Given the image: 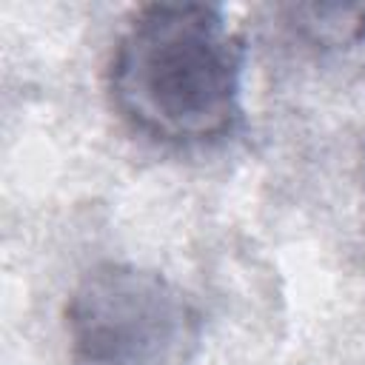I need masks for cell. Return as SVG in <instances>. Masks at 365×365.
<instances>
[{
  "mask_svg": "<svg viewBox=\"0 0 365 365\" xmlns=\"http://www.w3.org/2000/svg\"><path fill=\"white\" fill-rule=\"evenodd\" d=\"M66 339L71 365H191L202 314L165 274L103 262L66 302Z\"/></svg>",
  "mask_w": 365,
  "mask_h": 365,
  "instance_id": "obj_2",
  "label": "cell"
},
{
  "mask_svg": "<svg viewBox=\"0 0 365 365\" xmlns=\"http://www.w3.org/2000/svg\"><path fill=\"white\" fill-rule=\"evenodd\" d=\"M245 40L211 3H151L120 31L108 63L117 114L163 145H211L242 120Z\"/></svg>",
  "mask_w": 365,
  "mask_h": 365,
  "instance_id": "obj_1",
  "label": "cell"
}]
</instances>
